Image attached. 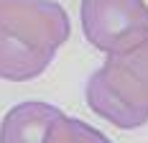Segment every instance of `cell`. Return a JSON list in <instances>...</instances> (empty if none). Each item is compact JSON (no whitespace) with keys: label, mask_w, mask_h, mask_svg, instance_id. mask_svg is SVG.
<instances>
[{"label":"cell","mask_w":148,"mask_h":143,"mask_svg":"<svg viewBox=\"0 0 148 143\" xmlns=\"http://www.w3.org/2000/svg\"><path fill=\"white\" fill-rule=\"evenodd\" d=\"M82 31L97 51L115 56L148 38L146 0H82Z\"/></svg>","instance_id":"obj_1"},{"label":"cell","mask_w":148,"mask_h":143,"mask_svg":"<svg viewBox=\"0 0 148 143\" xmlns=\"http://www.w3.org/2000/svg\"><path fill=\"white\" fill-rule=\"evenodd\" d=\"M0 26L44 54H56L72 33L66 10L54 0H0Z\"/></svg>","instance_id":"obj_2"},{"label":"cell","mask_w":148,"mask_h":143,"mask_svg":"<svg viewBox=\"0 0 148 143\" xmlns=\"http://www.w3.org/2000/svg\"><path fill=\"white\" fill-rule=\"evenodd\" d=\"M97 74L128 107L148 115V38L130 51L107 56Z\"/></svg>","instance_id":"obj_3"},{"label":"cell","mask_w":148,"mask_h":143,"mask_svg":"<svg viewBox=\"0 0 148 143\" xmlns=\"http://www.w3.org/2000/svg\"><path fill=\"white\" fill-rule=\"evenodd\" d=\"M61 110L49 102L28 100L10 107L0 123V143H49Z\"/></svg>","instance_id":"obj_4"},{"label":"cell","mask_w":148,"mask_h":143,"mask_svg":"<svg viewBox=\"0 0 148 143\" xmlns=\"http://www.w3.org/2000/svg\"><path fill=\"white\" fill-rule=\"evenodd\" d=\"M51 59H54V54L31 49L0 26V79H8V82L36 79L38 74L46 72Z\"/></svg>","instance_id":"obj_5"},{"label":"cell","mask_w":148,"mask_h":143,"mask_svg":"<svg viewBox=\"0 0 148 143\" xmlns=\"http://www.w3.org/2000/svg\"><path fill=\"white\" fill-rule=\"evenodd\" d=\"M84 97H87L89 110L97 115V118L107 120L110 125H115V128L133 130V128H140V125L148 123V115L138 113V110H133V107H128V105L102 82V77H100L97 72L87 79Z\"/></svg>","instance_id":"obj_6"},{"label":"cell","mask_w":148,"mask_h":143,"mask_svg":"<svg viewBox=\"0 0 148 143\" xmlns=\"http://www.w3.org/2000/svg\"><path fill=\"white\" fill-rule=\"evenodd\" d=\"M49 143H112L102 130L92 128L84 120H77L61 113V118L54 123Z\"/></svg>","instance_id":"obj_7"}]
</instances>
